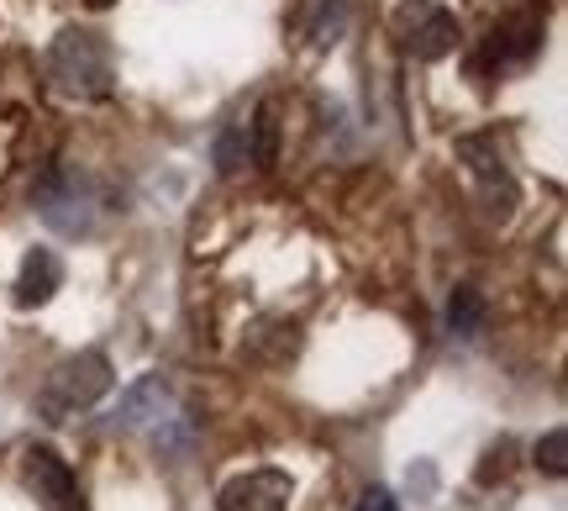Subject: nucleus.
<instances>
[{
    "label": "nucleus",
    "instance_id": "1",
    "mask_svg": "<svg viewBox=\"0 0 568 511\" xmlns=\"http://www.w3.org/2000/svg\"><path fill=\"white\" fill-rule=\"evenodd\" d=\"M48 80L69 101H105L116 90V63H111V42L84 27H63L48 42Z\"/></svg>",
    "mask_w": 568,
    "mask_h": 511
},
{
    "label": "nucleus",
    "instance_id": "2",
    "mask_svg": "<svg viewBox=\"0 0 568 511\" xmlns=\"http://www.w3.org/2000/svg\"><path fill=\"white\" fill-rule=\"evenodd\" d=\"M111 385H116L111 359H105L101 348H84V353H69V359L53 364V374H48L38 390V411L48 422H69V417L90 411L95 401H105Z\"/></svg>",
    "mask_w": 568,
    "mask_h": 511
},
{
    "label": "nucleus",
    "instance_id": "3",
    "mask_svg": "<svg viewBox=\"0 0 568 511\" xmlns=\"http://www.w3.org/2000/svg\"><path fill=\"white\" fill-rule=\"evenodd\" d=\"M32 201H38V217L53 232H63V238H90L95 232V217H101V190L84 180V174H74V169L53 164L48 174L38 180V190H32Z\"/></svg>",
    "mask_w": 568,
    "mask_h": 511
},
{
    "label": "nucleus",
    "instance_id": "4",
    "mask_svg": "<svg viewBox=\"0 0 568 511\" xmlns=\"http://www.w3.org/2000/svg\"><path fill=\"white\" fill-rule=\"evenodd\" d=\"M395 38H400V48L410 59L437 63L458 48L464 32H458V17L447 6H437V0H400L395 6Z\"/></svg>",
    "mask_w": 568,
    "mask_h": 511
},
{
    "label": "nucleus",
    "instance_id": "5",
    "mask_svg": "<svg viewBox=\"0 0 568 511\" xmlns=\"http://www.w3.org/2000/svg\"><path fill=\"white\" fill-rule=\"evenodd\" d=\"M21 480H27V491H32V501L42 511H84L80 480L69 470V459H59V453L42 449V443H32V449L21 453Z\"/></svg>",
    "mask_w": 568,
    "mask_h": 511
},
{
    "label": "nucleus",
    "instance_id": "6",
    "mask_svg": "<svg viewBox=\"0 0 568 511\" xmlns=\"http://www.w3.org/2000/svg\"><path fill=\"white\" fill-rule=\"evenodd\" d=\"M537 48H542V17L516 11V17L489 27V38L479 42V53H474V69H479V74H500L510 63H527Z\"/></svg>",
    "mask_w": 568,
    "mask_h": 511
},
{
    "label": "nucleus",
    "instance_id": "7",
    "mask_svg": "<svg viewBox=\"0 0 568 511\" xmlns=\"http://www.w3.org/2000/svg\"><path fill=\"white\" fill-rule=\"evenodd\" d=\"M174 417H180V401L163 374H148L122 395V428H148L163 449H174Z\"/></svg>",
    "mask_w": 568,
    "mask_h": 511
},
{
    "label": "nucleus",
    "instance_id": "8",
    "mask_svg": "<svg viewBox=\"0 0 568 511\" xmlns=\"http://www.w3.org/2000/svg\"><path fill=\"white\" fill-rule=\"evenodd\" d=\"M290 495H295V480L284 470H247L222 485L216 511H290Z\"/></svg>",
    "mask_w": 568,
    "mask_h": 511
},
{
    "label": "nucleus",
    "instance_id": "9",
    "mask_svg": "<svg viewBox=\"0 0 568 511\" xmlns=\"http://www.w3.org/2000/svg\"><path fill=\"white\" fill-rule=\"evenodd\" d=\"M59 285H63V259L53 253V248H32V253L21 259V269H17V285H11V301H17L21 311L48 307V301L59 295Z\"/></svg>",
    "mask_w": 568,
    "mask_h": 511
},
{
    "label": "nucleus",
    "instance_id": "10",
    "mask_svg": "<svg viewBox=\"0 0 568 511\" xmlns=\"http://www.w3.org/2000/svg\"><path fill=\"white\" fill-rule=\"evenodd\" d=\"M247 164L274 169L280 164V122H274V101H264L247 122Z\"/></svg>",
    "mask_w": 568,
    "mask_h": 511
},
{
    "label": "nucleus",
    "instance_id": "11",
    "mask_svg": "<svg viewBox=\"0 0 568 511\" xmlns=\"http://www.w3.org/2000/svg\"><path fill=\"white\" fill-rule=\"evenodd\" d=\"M458 159H464V164L474 169L489 190H495V184H500V190H510L506 159H500V143H495V138H458Z\"/></svg>",
    "mask_w": 568,
    "mask_h": 511
},
{
    "label": "nucleus",
    "instance_id": "12",
    "mask_svg": "<svg viewBox=\"0 0 568 511\" xmlns=\"http://www.w3.org/2000/svg\"><path fill=\"white\" fill-rule=\"evenodd\" d=\"M479 328H485V295H479L474 285H458L453 290V301H447V332L474 338Z\"/></svg>",
    "mask_w": 568,
    "mask_h": 511
},
{
    "label": "nucleus",
    "instance_id": "13",
    "mask_svg": "<svg viewBox=\"0 0 568 511\" xmlns=\"http://www.w3.org/2000/svg\"><path fill=\"white\" fill-rule=\"evenodd\" d=\"M243 164H247V122H232L222 138H216V169H222V174H237Z\"/></svg>",
    "mask_w": 568,
    "mask_h": 511
},
{
    "label": "nucleus",
    "instance_id": "14",
    "mask_svg": "<svg viewBox=\"0 0 568 511\" xmlns=\"http://www.w3.org/2000/svg\"><path fill=\"white\" fill-rule=\"evenodd\" d=\"M537 470H548L552 480H564L568 474V432L552 428L542 443H537Z\"/></svg>",
    "mask_w": 568,
    "mask_h": 511
},
{
    "label": "nucleus",
    "instance_id": "15",
    "mask_svg": "<svg viewBox=\"0 0 568 511\" xmlns=\"http://www.w3.org/2000/svg\"><path fill=\"white\" fill-rule=\"evenodd\" d=\"M510 453H516V443H510V438H500V443L485 453V464H479V485H495V480H506V474H510Z\"/></svg>",
    "mask_w": 568,
    "mask_h": 511
},
{
    "label": "nucleus",
    "instance_id": "16",
    "mask_svg": "<svg viewBox=\"0 0 568 511\" xmlns=\"http://www.w3.org/2000/svg\"><path fill=\"white\" fill-rule=\"evenodd\" d=\"M353 511H400V501H395L385 485H368V491L358 495V507H353Z\"/></svg>",
    "mask_w": 568,
    "mask_h": 511
},
{
    "label": "nucleus",
    "instance_id": "17",
    "mask_svg": "<svg viewBox=\"0 0 568 511\" xmlns=\"http://www.w3.org/2000/svg\"><path fill=\"white\" fill-rule=\"evenodd\" d=\"M84 6H90V11H111L116 0H84Z\"/></svg>",
    "mask_w": 568,
    "mask_h": 511
}]
</instances>
